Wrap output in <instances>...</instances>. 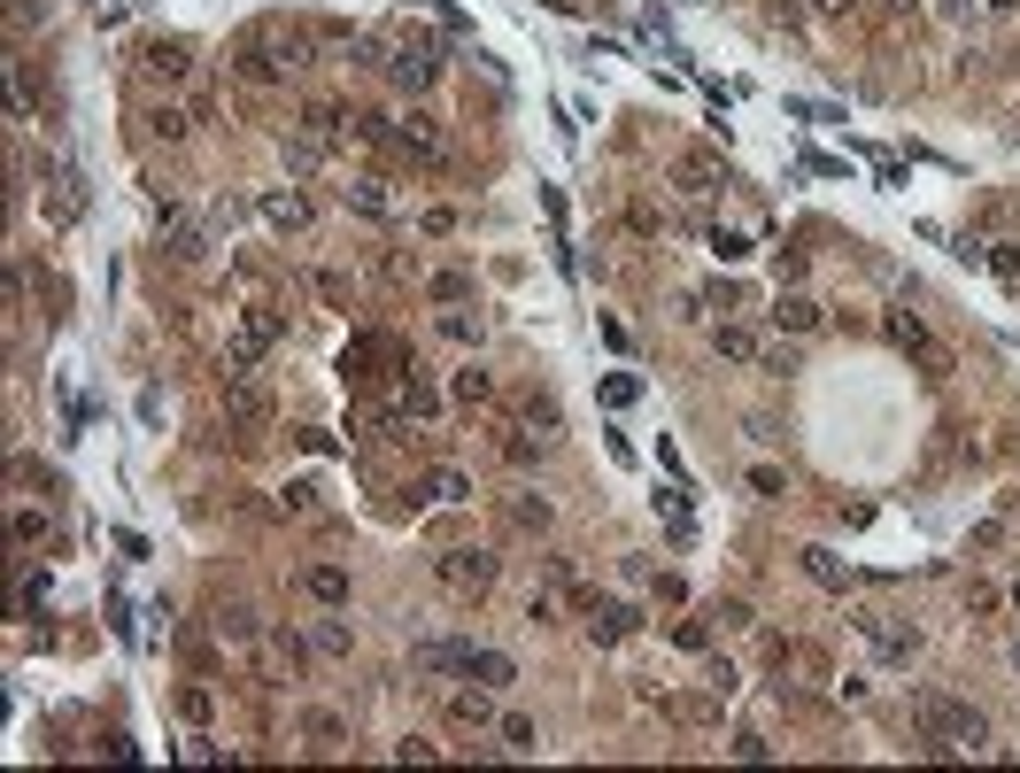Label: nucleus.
I'll list each match as a JSON object with an SVG mask.
<instances>
[{
  "mask_svg": "<svg viewBox=\"0 0 1020 773\" xmlns=\"http://www.w3.org/2000/svg\"><path fill=\"white\" fill-rule=\"evenodd\" d=\"M309 32H294V24H247L240 39H232V70L247 77V85H279L287 70H309Z\"/></svg>",
  "mask_w": 1020,
  "mask_h": 773,
  "instance_id": "f257e3e1",
  "label": "nucleus"
},
{
  "mask_svg": "<svg viewBox=\"0 0 1020 773\" xmlns=\"http://www.w3.org/2000/svg\"><path fill=\"white\" fill-rule=\"evenodd\" d=\"M912 727H920V750L927 758H974V750H989V720L974 712V704H959V697H912Z\"/></svg>",
  "mask_w": 1020,
  "mask_h": 773,
  "instance_id": "f03ea898",
  "label": "nucleus"
},
{
  "mask_svg": "<svg viewBox=\"0 0 1020 773\" xmlns=\"http://www.w3.org/2000/svg\"><path fill=\"white\" fill-rule=\"evenodd\" d=\"M287 340V310H240V325H232V340H224V379H240V372H255L271 349Z\"/></svg>",
  "mask_w": 1020,
  "mask_h": 773,
  "instance_id": "7ed1b4c3",
  "label": "nucleus"
},
{
  "mask_svg": "<svg viewBox=\"0 0 1020 773\" xmlns=\"http://www.w3.org/2000/svg\"><path fill=\"white\" fill-rule=\"evenodd\" d=\"M889 340H897V349H904V357H912L927 379H951V364H959V357H951V349H944V340H935V333H927V325H920L904 302L889 310Z\"/></svg>",
  "mask_w": 1020,
  "mask_h": 773,
  "instance_id": "20e7f679",
  "label": "nucleus"
},
{
  "mask_svg": "<svg viewBox=\"0 0 1020 773\" xmlns=\"http://www.w3.org/2000/svg\"><path fill=\"white\" fill-rule=\"evenodd\" d=\"M394 155H410V162H425V170H441L449 162V124L434 117V109H410L402 124H394V140H387Z\"/></svg>",
  "mask_w": 1020,
  "mask_h": 773,
  "instance_id": "39448f33",
  "label": "nucleus"
},
{
  "mask_svg": "<svg viewBox=\"0 0 1020 773\" xmlns=\"http://www.w3.org/2000/svg\"><path fill=\"white\" fill-rule=\"evenodd\" d=\"M495 572H502L495 549H441V557H434V580H441L449 595H487Z\"/></svg>",
  "mask_w": 1020,
  "mask_h": 773,
  "instance_id": "423d86ee",
  "label": "nucleus"
},
{
  "mask_svg": "<svg viewBox=\"0 0 1020 773\" xmlns=\"http://www.w3.org/2000/svg\"><path fill=\"white\" fill-rule=\"evenodd\" d=\"M572 604L587 612V635H595V642H627V635L642 627V612H634V604H619V595H595V588H572Z\"/></svg>",
  "mask_w": 1020,
  "mask_h": 773,
  "instance_id": "0eeeda50",
  "label": "nucleus"
},
{
  "mask_svg": "<svg viewBox=\"0 0 1020 773\" xmlns=\"http://www.w3.org/2000/svg\"><path fill=\"white\" fill-rule=\"evenodd\" d=\"M387 77L402 85V94H425V85H434L441 77V62H434V39H394V62H387Z\"/></svg>",
  "mask_w": 1020,
  "mask_h": 773,
  "instance_id": "6e6552de",
  "label": "nucleus"
},
{
  "mask_svg": "<svg viewBox=\"0 0 1020 773\" xmlns=\"http://www.w3.org/2000/svg\"><path fill=\"white\" fill-rule=\"evenodd\" d=\"M672 186H680V202H719L727 170H719L712 155H680V162H672Z\"/></svg>",
  "mask_w": 1020,
  "mask_h": 773,
  "instance_id": "1a4fd4ad",
  "label": "nucleus"
},
{
  "mask_svg": "<svg viewBox=\"0 0 1020 773\" xmlns=\"http://www.w3.org/2000/svg\"><path fill=\"white\" fill-rule=\"evenodd\" d=\"M224 418H232V425H264V418H271V387L255 379V372L224 379Z\"/></svg>",
  "mask_w": 1020,
  "mask_h": 773,
  "instance_id": "9d476101",
  "label": "nucleus"
},
{
  "mask_svg": "<svg viewBox=\"0 0 1020 773\" xmlns=\"http://www.w3.org/2000/svg\"><path fill=\"white\" fill-rule=\"evenodd\" d=\"M186 70H194V47H186V39H155V47L139 55V77H147V85H179Z\"/></svg>",
  "mask_w": 1020,
  "mask_h": 773,
  "instance_id": "9b49d317",
  "label": "nucleus"
},
{
  "mask_svg": "<svg viewBox=\"0 0 1020 773\" xmlns=\"http://www.w3.org/2000/svg\"><path fill=\"white\" fill-rule=\"evenodd\" d=\"M765 317H774L781 333H819V325H827V310H819V302H812L804 287H789V294H774V310H765Z\"/></svg>",
  "mask_w": 1020,
  "mask_h": 773,
  "instance_id": "f8f14e48",
  "label": "nucleus"
},
{
  "mask_svg": "<svg viewBox=\"0 0 1020 773\" xmlns=\"http://www.w3.org/2000/svg\"><path fill=\"white\" fill-rule=\"evenodd\" d=\"M410 495H425V503H472L479 487H472V472H464V464H434V472H425Z\"/></svg>",
  "mask_w": 1020,
  "mask_h": 773,
  "instance_id": "ddd939ff",
  "label": "nucleus"
},
{
  "mask_svg": "<svg viewBox=\"0 0 1020 773\" xmlns=\"http://www.w3.org/2000/svg\"><path fill=\"white\" fill-rule=\"evenodd\" d=\"M302 595L325 604V612H340L349 604V565H302Z\"/></svg>",
  "mask_w": 1020,
  "mask_h": 773,
  "instance_id": "4468645a",
  "label": "nucleus"
},
{
  "mask_svg": "<svg viewBox=\"0 0 1020 773\" xmlns=\"http://www.w3.org/2000/svg\"><path fill=\"white\" fill-rule=\"evenodd\" d=\"M410 665H417V673H472V642H449V635H441V642H417Z\"/></svg>",
  "mask_w": 1020,
  "mask_h": 773,
  "instance_id": "2eb2a0df",
  "label": "nucleus"
},
{
  "mask_svg": "<svg viewBox=\"0 0 1020 773\" xmlns=\"http://www.w3.org/2000/svg\"><path fill=\"white\" fill-rule=\"evenodd\" d=\"M47 217L54 225H77L85 217V179H77V170H54V179H47Z\"/></svg>",
  "mask_w": 1020,
  "mask_h": 773,
  "instance_id": "dca6fc26",
  "label": "nucleus"
},
{
  "mask_svg": "<svg viewBox=\"0 0 1020 773\" xmlns=\"http://www.w3.org/2000/svg\"><path fill=\"white\" fill-rule=\"evenodd\" d=\"M449 720H457V727H472V735H479V727H495V689H487V680L457 689V697H449Z\"/></svg>",
  "mask_w": 1020,
  "mask_h": 773,
  "instance_id": "f3484780",
  "label": "nucleus"
},
{
  "mask_svg": "<svg viewBox=\"0 0 1020 773\" xmlns=\"http://www.w3.org/2000/svg\"><path fill=\"white\" fill-rule=\"evenodd\" d=\"M859 635H866L882 657H912V650H920V635H912V627H897V619H882V612H866V619H859Z\"/></svg>",
  "mask_w": 1020,
  "mask_h": 773,
  "instance_id": "a211bd4d",
  "label": "nucleus"
},
{
  "mask_svg": "<svg viewBox=\"0 0 1020 773\" xmlns=\"http://www.w3.org/2000/svg\"><path fill=\"white\" fill-rule=\"evenodd\" d=\"M502 527H510V534H549V503H542V495H510V503H502Z\"/></svg>",
  "mask_w": 1020,
  "mask_h": 773,
  "instance_id": "6ab92c4d",
  "label": "nucleus"
},
{
  "mask_svg": "<svg viewBox=\"0 0 1020 773\" xmlns=\"http://www.w3.org/2000/svg\"><path fill=\"white\" fill-rule=\"evenodd\" d=\"M162 247L179 255V264H202V255H209V225H194V217H186V225H170V232H162Z\"/></svg>",
  "mask_w": 1020,
  "mask_h": 773,
  "instance_id": "aec40b11",
  "label": "nucleus"
},
{
  "mask_svg": "<svg viewBox=\"0 0 1020 773\" xmlns=\"http://www.w3.org/2000/svg\"><path fill=\"white\" fill-rule=\"evenodd\" d=\"M349 209H356V217H394L387 179H349Z\"/></svg>",
  "mask_w": 1020,
  "mask_h": 773,
  "instance_id": "412c9836",
  "label": "nucleus"
},
{
  "mask_svg": "<svg viewBox=\"0 0 1020 773\" xmlns=\"http://www.w3.org/2000/svg\"><path fill=\"white\" fill-rule=\"evenodd\" d=\"M712 349H719L727 364H757V357H765V349H757V333H750V325H719V333H712Z\"/></svg>",
  "mask_w": 1020,
  "mask_h": 773,
  "instance_id": "4be33fe9",
  "label": "nucleus"
},
{
  "mask_svg": "<svg viewBox=\"0 0 1020 773\" xmlns=\"http://www.w3.org/2000/svg\"><path fill=\"white\" fill-rule=\"evenodd\" d=\"M464 680H487V689L502 697V689H510V680H519V665H510L502 650H472V673H464Z\"/></svg>",
  "mask_w": 1020,
  "mask_h": 773,
  "instance_id": "5701e85b",
  "label": "nucleus"
},
{
  "mask_svg": "<svg viewBox=\"0 0 1020 773\" xmlns=\"http://www.w3.org/2000/svg\"><path fill=\"white\" fill-rule=\"evenodd\" d=\"M449 395H457V402H464V410H487V402H495V379H487V372H479V364H464V372H457V379H449Z\"/></svg>",
  "mask_w": 1020,
  "mask_h": 773,
  "instance_id": "b1692460",
  "label": "nucleus"
},
{
  "mask_svg": "<svg viewBox=\"0 0 1020 773\" xmlns=\"http://www.w3.org/2000/svg\"><path fill=\"white\" fill-rule=\"evenodd\" d=\"M309 650H317V657H349V650H356L349 619H317V627H309Z\"/></svg>",
  "mask_w": 1020,
  "mask_h": 773,
  "instance_id": "393cba45",
  "label": "nucleus"
},
{
  "mask_svg": "<svg viewBox=\"0 0 1020 773\" xmlns=\"http://www.w3.org/2000/svg\"><path fill=\"white\" fill-rule=\"evenodd\" d=\"M502 457L526 472V464H542V457H549V434H519V425H510V434H502Z\"/></svg>",
  "mask_w": 1020,
  "mask_h": 773,
  "instance_id": "a878e982",
  "label": "nucleus"
},
{
  "mask_svg": "<svg viewBox=\"0 0 1020 773\" xmlns=\"http://www.w3.org/2000/svg\"><path fill=\"white\" fill-rule=\"evenodd\" d=\"M294 132H309V140H325V147H332V132H340V109H332V101H309V109L294 117Z\"/></svg>",
  "mask_w": 1020,
  "mask_h": 773,
  "instance_id": "bb28decb",
  "label": "nucleus"
},
{
  "mask_svg": "<svg viewBox=\"0 0 1020 773\" xmlns=\"http://www.w3.org/2000/svg\"><path fill=\"white\" fill-rule=\"evenodd\" d=\"M264 217H271L279 232H302V225H309V202H302V194H271V202H264Z\"/></svg>",
  "mask_w": 1020,
  "mask_h": 773,
  "instance_id": "cd10ccee",
  "label": "nucleus"
},
{
  "mask_svg": "<svg viewBox=\"0 0 1020 773\" xmlns=\"http://www.w3.org/2000/svg\"><path fill=\"white\" fill-rule=\"evenodd\" d=\"M804 572H812L819 588H850V565H842L835 549H804Z\"/></svg>",
  "mask_w": 1020,
  "mask_h": 773,
  "instance_id": "c85d7f7f",
  "label": "nucleus"
},
{
  "mask_svg": "<svg viewBox=\"0 0 1020 773\" xmlns=\"http://www.w3.org/2000/svg\"><path fill=\"white\" fill-rule=\"evenodd\" d=\"M217 642H255V612L247 604H217Z\"/></svg>",
  "mask_w": 1020,
  "mask_h": 773,
  "instance_id": "c756f323",
  "label": "nucleus"
},
{
  "mask_svg": "<svg viewBox=\"0 0 1020 773\" xmlns=\"http://www.w3.org/2000/svg\"><path fill=\"white\" fill-rule=\"evenodd\" d=\"M657 510H665L672 542H689V534H696V527H689V495H680V487H657Z\"/></svg>",
  "mask_w": 1020,
  "mask_h": 773,
  "instance_id": "7c9ffc66",
  "label": "nucleus"
},
{
  "mask_svg": "<svg viewBox=\"0 0 1020 773\" xmlns=\"http://www.w3.org/2000/svg\"><path fill=\"white\" fill-rule=\"evenodd\" d=\"M317 162H325V140H309V132L287 124V170H317Z\"/></svg>",
  "mask_w": 1020,
  "mask_h": 773,
  "instance_id": "2f4dec72",
  "label": "nucleus"
},
{
  "mask_svg": "<svg viewBox=\"0 0 1020 773\" xmlns=\"http://www.w3.org/2000/svg\"><path fill=\"white\" fill-rule=\"evenodd\" d=\"M672 642L689 650V657H704V650H712V612H704V619H680V627H672Z\"/></svg>",
  "mask_w": 1020,
  "mask_h": 773,
  "instance_id": "473e14b6",
  "label": "nucleus"
},
{
  "mask_svg": "<svg viewBox=\"0 0 1020 773\" xmlns=\"http://www.w3.org/2000/svg\"><path fill=\"white\" fill-rule=\"evenodd\" d=\"M302 735H309V742H340V735H349V720H340V712H302Z\"/></svg>",
  "mask_w": 1020,
  "mask_h": 773,
  "instance_id": "72a5a7b5",
  "label": "nucleus"
},
{
  "mask_svg": "<svg viewBox=\"0 0 1020 773\" xmlns=\"http://www.w3.org/2000/svg\"><path fill=\"white\" fill-rule=\"evenodd\" d=\"M534 742H542V735H534V720H519V712H510V720H502V750H519V758H526Z\"/></svg>",
  "mask_w": 1020,
  "mask_h": 773,
  "instance_id": "f704fd0d",
  "label": "nucleus"
},
{
  "mask_svg": "<svg viewBox=\"0 0 1020 773\" xmlns=\"http://www.w3.org/2000/svg\"><path fill=\"white\" fill-rule=\"evenodd\" d=\"M704 247L719 255V264H742V255H750V240H742V232H719V225H712V240H704Z\"/></svg>",
  "mask_w": 1020,
  "mask_h": 773,
  "instance_id": "c9c22d12",
  "label": "nucleus"
},
{
  "mask_svg": "<svg viewBox=\"0 0 1020 773\" xmlns=\"http://www.w3.org/2000/svg\"><path fill=\"white\" fill-rule=\"evenodd\" d=\"M464 294H472V271H441L434 279V302H464Z\"/></svg>",
  "mask_w": 1020,
  "mask_h": 773,
  "instance_id": "e433bc0d",
  "label": "nucleus"
},
{
  "mask_svg": "<svg viewBox=\"0 0 1020 773\" xmlns=\"http://www.w3.org/2000/svg\"><path fill=\"white\" fill-rule=\"evenodd\" d=\"M634 395H642V379H627V372H611V379H604V402H611V410H627Z\"/></svg>",
  "mask_w": 1020,
  "mask_h": 773,
  "instance_id": "4c0bfd02",
  "label": "nucleus"
},
{
  "mask_svg": "<svg viewBox=\"0 0 1020 773\" xmlns=\"http://www.w3.org/2000/svg\"><path fill=\"white\" fill-rule=\"evenodd\" d=\"M982 264H989V271H997V279H1020V247H1005V240H997V247H989V255H982Z\"/></svg>",
  "mask_w": 1020,
  "mask_h": 773,
  "instance_id": "58836bf2",
  "label": "nucleus"
},
{
  "mask_svg": "<svg viewBox=\"0 0 1020 773\" xmlns=\"http://www.w3.org/2000/svg\"><path fill=\"white\" fill-rule=\"evenodd\" d=\"M441 333H449V340H479V310H472V317H464V310H449V317H441Z\"/></svg>",
  "mask_w": 1020,
  "mask_h": 773,
  "instance_id": "ea45409f",
  "label": "nucleus"
},
{
  "mask_svg": "<svg viewBox=\"0 0 1020 773\" xmlns=\"http://www.w3.org/2000/svg\"><path fill=\"white\" fill-rule=\"evenodd\" d=\"M750 495H789V480H781L774 464H757V472H750Z\"/></svg>",
  "mask_w": 1020,
  "mask_h": 773,
  "instance_id": "a19ab883",
  "label": "nucleus"
},
{
  "mask_svg": "<svg viewBox=\"0 0 1020 773\" xmlns=\"http://www.w3.org/2000/svg\"><path fill=\"white\" fill-rule=\"evenodd\" d=\"M394 758H402V765H425V758H434V742H425V735H402Z\"/></svg>",
  "mask_w": 1020,
  "mask_h": 773,
  "instance_id": "79ce46f5",
  "label": "nucleus"
},
{
  "mask_svg": "<svg viewBox=\"0 0 1020 773\" xmlns=\"http://www.w3.org/2000/svg\"><path fill=\"white\" fill-rule=\"evenodd\" d=\"M179 712L202 727V720H209V689H179Z\"/></svg>",
  "mask_w": 1020,
  "mask_h": 773,
  "instance_id": "37998d69",
  "label": "nucleus"
},
{
  "mask_svg": "<svg viewBox=\"0 0 1020 773\" xmlns=\"http://www.w3.org/2000/svg\"><path fill=\"white\" fill-rule=\"evenodd\" d=\"M317 294H325V302L340 310V302H349V279H340V271H317Z\"/></svg>",
  "mask_w": 1020,
  "mask_h": 773,
  "instance_id": "c03bdc74",
  "label": "nucleus"
},
{
  "mask_svg": "<svg viewBox=\"0 0 1020 773\" xmlns=\"http://www.w3.org/2000/svg\"><path fill=\"white\" fill-rule=\"evenodd\" d=\"M734 758H750V765H757V758H774V742H765V735H734Z\"/></svg>",
  "mask_w": 1020,
  "mask_h": 773,
  "instance_id": "a18cd8bd",
  "label": "nucleus"
},
{
  "mask_svg": "<svg viewBox=\"0 0 1020 773\" xmlns=\"http://www.w3.org/2000/svg\"><path fill=\"white\" fill-rule=\"evenodd\" d=\"M819 16H859V0H812Z\"/></svg>",
  "mask_w": 1020,
  "mask_h": 773,
  "instance_id": "49530a36",
  "label": "nucleus"
},
{
  "mask_svg": "<svg viewBox=\"0 0 1020 773\" xmlns=\"http://www.w3.org/2000/svg\"><path fill=\"white\" fill-rule=\"evenodd\" d=\"M882 9H889V16H912V0H882Z\"/></svg>",
  "mask_w": 1020,
  "mask_h": 773,
  "instance_id": "de8ad7c7",
  "label": "nucleus"
},
{
  "mask_svg": "<svg viewBox=\"0 0 1020 773\" xmlns=\"http://www.w3.org/2000/svg\"><path fill=\"white\" fill-rule=\"evenodd\" d=\"M982 9H1020V0H982Z\"/></svg>",
  "mask_w": 1020,
  "mask_h": 773,
  "instance_id": "09e8293b",
  "label": "nucleus"
},
{
  "mask_svg": "<svg viewBox=\"0 0 1020 773\" xmlns=\"http://www.w3.org/2000/svg\"><path fill=\"white\" fill-rule=\"evenodd\" d=\"M1005 510H1020V487H1012V495H1005Z\"/></svg>",
  "mask_w": 1020,
  "mask_h": 773,
  "instance_id": "8fccbe9b",
  "label": "nucleus"
},
{
  "mask_svg": "<svg viewBox=\"0 0 1020 773\" xmlns=\"http://www.w3.org/2000/svg\"><path fill=\"white\" fill-rule=\"evenodd\" d=\"M1012 604H1020V580H1012Z\"/></svg>",
  "mask_w": 1020,
  "mask_h": 773,
  "instance_id": "3c124183",
  "label": "nucleus"
},
{
  "mask_svg": "<svg viewBox=\"0 0 1020 773\" xmlns=\"http://www.w3.org/2000/svg\"><path fill=\"white\" fill-rule=\"evenodd\" d=\"M1012 665H1020V650H1012Z\"/></svg>",
  "mask_w": 1020,
  "mask_h": 773,
  "instance_id": "603ef678",
  "label": "nucleus"
}]
</instances>
